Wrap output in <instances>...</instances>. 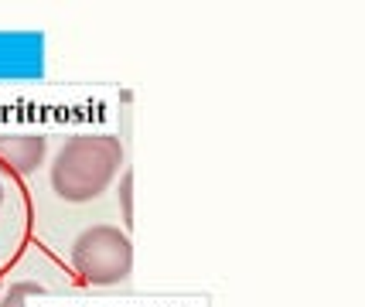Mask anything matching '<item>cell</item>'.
Here are the masks:
<instances>
[{
  "label": "cell",
  "instance_id": "3",
  "mask_svg": "<svg viewBox=\"0 0 365 307\" xmlns=\"http://www.w3.org/2000/svg\"><path fill=\"white\" fill-rule=\"evenodd\" d=\"M45 157V137L34 133H4L0 137V171L7 175H31Z\"/></svg>",
  "mask_w": 365,
  "mask_h": 307
},
{
  "label": "cell",
  "instance_id": "6",
  "mask_svg": "<svg viewBox=\"0 0 365 307\" xmlns=\"http://www.w3.org/2000/svg\"><path fill=\"white\" fill-rule=\"evenodd\" d=\"M0 198H4V188H0Z\"/></svg>",
  "mask_w": 365,
  "mask_h": 307
},
{
  "label": "cell",
  "instance_id": "4",
  "mask_svg": "<svg viewBox=\"0 0 365 307\" xmlns=\"http://www.w3.org/2000/svg\"><path fill=\"white\" fill-rule=\"evenodd\" d=\"M28 297H41V287L38 283H11V291H7L0 307H24Z\"/></svg>",
  "mask_w": 365,
  "mask_h": 307
},
{
  "label": "cell",
  "instance_id": "5",
  "mask_svg": "<svg viewBox=\"0 0 365 307\" xmlns=\"http://www.w3.org/2000/svg\"><path fill=\"white\" fill-rule=\"evenodd\" d=\"M130 188H133V175H123V192H120V202H123V215H127V222L133 219V205H130Z\"/></svg>",
  "mask_w": 365,
  "mask_h": 307
},
{
  "label": "cell",
  "instance_id": "2",
  "mask_svg": "<svg viewBox=\"0 0 365 307\" xmlns=\"http://www.w3.org/2000/svg\"><path fill=\"white\" fill-rule=\"evenodd\" d=\"M72 266L86 283H120L133 270V246L113 226H93L72 246Z\"/></svg>",
  "mask_w": 365,
  "mask_h": 307
},
{
  "label": "cell",
  "instance_id": "1",
  "mask_svg": "<svg viewBox=\"0 0 365 307\" xmlns=\"http://www.w3.org/2000/svg\"><path fill=\"white\" fill-rule=\"evenodd\" d=\"M123 147L113 137H72L51 164V184L65 202H89L113 181Z\"/></svg>",
  "mask_w": 365,
  "mask_h": 307
}]
</instances>
